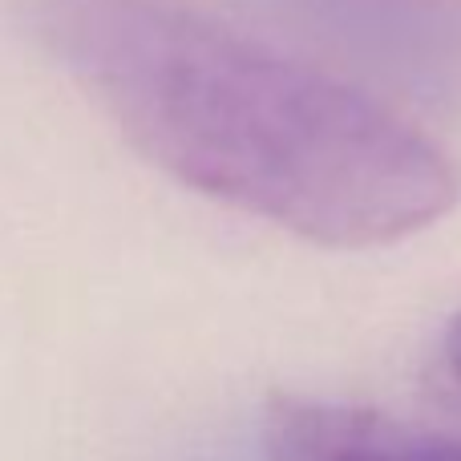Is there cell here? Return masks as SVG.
<instances>
[{"label":"cell","mask_w":461,"mask_h":461,"mask_svg":"<svg viewBox=\"0 0 461 461\" xmlns=\"http://www.w3.org/2000/svg\"><path fill=\"white\" fill-rule=\"evenodd\" d=\"M45 37L175 183L324 247L446 219L461 167L393 105L167 0H53Z\"/></svg>","instance_id":"6da1fadb"},{"label":"cell","mask_w":461,"mask_h":461,"mask_svg":"<svg viewBox=\"0 0 461 461\" xmlns=\"http://www.w3.org/2000/svg\"><path fill=\"white\" fill-rule=\"evenodd\" d=\"M271 461H461V438L425 433L365 405L276 397L267 413Z\"/></svg>","instance_id":"7a4b0ae2"},{"label":"cell","mask_w":461,"mask_h":461,"mask_svg":"<svg viewBox=\"0 0 461 461\" xmlns=\"http://www.w3.org/2000/svg\"><path fill=\"white\" fill-rule=\"evenodd\" d=\"M441 368H446L449 384L461 393V312L449 320L446 336H441Z\"/></svg>","instance_id":"3957f363"}]
</instances>
